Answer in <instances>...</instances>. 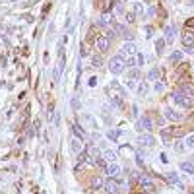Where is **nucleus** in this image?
I'll use <instances>...</instances> for the list:
<instances>
[{"mask_svg":"<svg viewBox=\"0 0 194 194\" xmlns=\"http://www.w3.org/2000/svg\"><path fill=\"white\" fill-rule=\"evenodd\" d=\"M173 99L177 101L179 105H182V107H186V109H190L192 107V103H194V97L192 95H188V93H185L180 87L175 91V95H173Z\"/></svg>","mask_w":194,"mask_h":194,"instance_id":"1","label":"nucleus"},{"mask_svg":"<svg viewBox=\"0 0 194 194\" xmlns=\"http://www.w3.org/2000/svg\"><path fill=\"white\" fill-rule=\"evenodd\" d=\"M124 58L122 56H115V58H111V62H109V70L113 72V74H122L124 72Z\"/></svg>","mask_w":194,"mask_h":194,"instance_id":"2","label":"nucleus"},{"mask_svg":"<svg viewBox=\"0 0 194 194\" xmlns=\"http://www.w3.org/2000/svg\"><path fill=\"white\" fill-rule=\"evenodd\" d=\"M109 45H111V39L107 37V35H101V37H97V51L103 54L107 49H109Z\"/></svg>","mask_w":194,"mask_h":194,"instance_id":"3","label":"nucleus"},{"mask_svg":"<svg viewBox=\"0 0 194 194\" xmlns=\"http://www.w3.org/2000/svg\"><path fill=\"white\" fill-rule=\"evenodd\" d=\"M138 144L144 146V147H150V146L155 144V138H153L152 134H144V136H140V138H138Z\"/></svg>","mask_w":194,"mask_h":194,"instance_id":"4","label":"nucleus"},{"mask_svg":"<svg viewBox=\"0 0 194 194\" xmlns=\"http://www.w3.org/2000/svg\"><path fill=\"white\" fill-rule=\"evenodd\" d=\"M150 128H152V120H150V117H142V119L138 120V130L147 132Z\"/></svg>","mask_w":194,"mask_h":194,"instance_id":"5","label":"nucleus"},{"mask_svg":"<svg viewBox=\"0 0 194 194\" xmlns=\"http://www.w3.org/2000/svg\"><path fill=\"white\" fill-rule=\"evenodd\" d=\"M138 180H140V186H142V190H146V192H150V190H153V182H152L150 179H147L146 175H142V177H140Z\"/></svg>","mask_w":194,"mask_h":194,"instance_id":"6","label":"nucleus"},{"mask_svg":"<svg viewBox=\"0 0 194 194\" xmlns=\"http://www.w3.org/2000/svg\"><path fill=\"white\" fill-rule=\"evenodd\" d=\"M134 53H136V47H134V43H126V45H124V47H122V58H124V56H134Z\"/></svg>","mask_w":194,"mask_h":194,"instance_id":"7","label":"nucleus"},{"mask_svg":"<svg viewBox=\"0 0 194 194\" xmlns=\"http://www.w3.org/2000/svg\"><path fill=\"white\" fill-rule=\"evenodd\" d=\"M107 173H109L111 179H117V177L120 175V167H119L117 163H111V165L107 167Z\"/></svg>","mask_w":194,"mask_h":194,"instance_id":"8","label":"nucleus"},{"mask_svg":"<svg viewBox=\"0 0 194 194\" xmlns=\"http://www.w3.org/2000/svg\"><path fill=\"white\" fill-rule=\"evenodd\" d=\"M117 0H99V8H101V12H109V10L115 6Z\"/></svg>","mask_w":194,"mask_h":194,"instance_id":"9","label":"nucleus"},{"mask_svg":"<svg viewBox=\"0 0 194 194\" xmlns=\"http://www.w3.org/2000/svg\"><path fill=\"white\" fill-rule=\"evenodd\" d=\"M163 33H165V41H167V43H173V41H175V27H173V25H167Z\"/></svg>","mask_w":194,"mask_h":194,"instance_id":"10","label":"nucleus"},{"mask_svg":"<svg viewBox=\"0 0 194 194\" xmlns=\"http://www.w3.org/2000/svg\"><path fill=\"white\" fill-rule=\"evenodd\" d=\"M70 147H72V152H76V153H80L82 152V138H78V136H74V138L70 140Z\"/></svg>","mask_w":194,"mask_h":194,"instance_id":"11","label":"nucleus"},{"mask_svg":"<svg viewBox=\"0 0 194 194\" xmlns=\"http://www.w3.org/2000/svg\"><path fill=\"white\" fill-rule=\"evenodd\" d=\"M182 45H185L186 49L194 47V35H192V33H185V35H182Z\"/></svg>","mask_w":194,"mask_h":194,"instance_id":"12","label":"nucleus"},{"mask_svg":"<svg viewBox=\"0 0 194 194\" xmlns=\"http://www.w3.org/2000/svg\"><path fill=\"white\" fill-rule=\"evenodd\" d=\"M105 188H107L109 192H113V194H115V192H119V182H117L115 179H109V180L105 182Z\"/></svg>","mask_w":194,"mask_h":194,"instance_id":"13","label":"nucleus"},{"mask_svg":"<svg viewBox=\"0 0 194 194\" xmlns=\"http://www.w3.org/2000/svg\"><path fill=\"white\" fill-rule=\"evenodd\" d=\"M165 117H167L169 120H180V115H177L173 109H165Z\"/></svg>","mask_w":194,"mask_h":194,"instance_id":"14","label":"nucleus"},{"mask_svg":"<svg viewBox=\"0 0 194 194\" xmlns=\"http://www.w3.org/2000/svg\"><path fill=\"white\" fill-rule=\"evenodd\" d=\"M180 169H182V171H186V173H194V165H192V163H188V161L180 163Z\"/></svg>","mask_w":194,"mask_h":194,"instance_id":"15","label":"nucleus"},{"mask_svg":"<svg viewBox=\"0 0 194 194\" xmlns=\"http://www.w3.org/2000/svg\"><path fill=\"white\" fill-rule=\"evenodd\" d=\"M167 179H169V182H173V185H179V186H182V182L177 179V175H175V173H169V175H167Z\"/></svg>","mask_w":194,"mask_h":194,"instance_id":"16","label":"nucleus"},{"mask_svg":"<svg viewBox=\"0 0 194 194\" xmlns=\"http://www.w3.org/2000/svg\"><path fill=\"white\" fill-rule=\"evenodd\" d=\"M146 91H147V82H142V84H140V89H138V93L144 97V95H146Z\"/></svg>","mask_w":194,"mask_h":194,"instance_id":"17","label":"nucleus"},{"mask_svg":"<svg viewBox=\"0 0 194 194\" xmlns=\"http://www.w3.org/2000/svg\"><path fill=\"white\" fill-rule=\"evenodd\" d=\"M93 66H95V68H101V53L93 56Z\"/></svg>","mask_w":194,"mask_h":194,"instance_id":"18","label":"nucleus"},{"mask_svg":"<svg viewBox=\"0 0 194 194\" xmlns=\"http://www.w3.org/2000/svg\"><path fill=\"white\" fill-rule=\"evenodd\" d=\"M105 157L109 159V161H111V163H115V161H117V155H115V153H113V152H105Z\"/></svg>","mask_w":194,"mask_h":194,"instance_id":"19","label":"nucleus"},{"mask_svg":"<svg viewBox=\"0 0 194 194\" xmlns=\"http://www.w3.org/2000/svg\"><path fill=\"white\" fill-rule=\"evenodd\" d=\"M159 76V70H157V68H153V70L150 72V74H147V80H155Z\"/></svg>","mask_w":194,"mask_h":194,"instance_id":"20","label":"nucleus"},{"mask_svg":"<svg viewBox=\"0 0 194 194\" xmlns=\"http://www.w3.org/2000/svg\"><path fill=\"white\" fill-rule=\"evenodd\" d=\"M103 185H105V180L101 179V177H95V179H93V186H103Z\"/></svg>","mask_w":194,"mask_h":194,"instance_id":"21","label":"nucleus"},{"mask_svg":"<svg viewBox=\"0 0 194 194\" xmlns=\"http://www.w3.org/2000/svg\"><path fill=\"white\" fill-rule=\"evenodd\" d=\"M155 47H157V54H161V53H163V47H165L163 39H161V41H157V45H155Z\"/></svg>","mask_w":194,"mask_h":194,"instance_id":"22","label":"nucleus"},{"mask_svg":"<svg viewBox=\"0 0 194 194\" xmlns=\"http://www.w3.org/2000/svg\"><path fill=\"white\" fill-rule=\"evenodd\" d=\"M180 58H182L180 53H173V54H171V62H177V60H180Z\"/></svg>","mask_w":194,"mask_h":194,"instance_id":"23","label":"nucleus"},{"mask_svg":"<svg viewBox=\"0 0 194 194\" xmlns=\"http://www.w3.org/2000/svg\"><path fill=\"white\" fill-rule=\"evenodd\" d=\"M132 8H134V14H142V12H144V8H142V4H134Z\"/></svg>","mask_w":194,"mask_h":194,"instance_id":"24","label":"nucleus"},{"mask_svg":"<svg viewBox=\"0 0 194 194\" xmlns=\"http://www.w3.org/2000/svg\"><path fill=\"white\" fill-rule=\"evenodd\" d=\"M182 150H185V146H182V142H177V144H175V152H177V153H180Z\"/></svg>","mask_w":194,"mask_h":194,"instance_id":"25","label":"nucleus"},{"mask_svg":"<svg viewBox=\"0 0 194 194\" xmlns=\"http://www.w3.org/2000/svg\"><path fill=\"white\" fill-rule=\"evenodd\" d=\"M115 10H117V14H122V12H124V8H122L120 2H115Z\"/></svg>","mask_w":194,"mask_h":194,"instance_id":"26","label":"nucleus"},{"mask_svg":"<svg viewBox=\"0 0 194 194\" xmlns=\"http://www.w3.org/2000/svg\"><path fill=\"white\" fill-rule=\"evenodd\" d=\"M74 134L78 136V138H84V134H82V130H80V126H78V124L74 126Z\"/></svg>","mask_w":194,"mask_h":194,"instance_id":"27","label":"nucleus"},{"mask_svg":"<svg viewBox=\"0 0 194 194\" xmlns=\"http://www.w3.org/2000/svg\"><path fill=\"white\" fill-rule=\"evenodd\" d=\"M134 19H136V16L130 12V14H126V21H128V24H134Z\"/></svg>","mask_w":194,"mask_h":194,"instance_id":"28","label":"nucleus"},{"mask_svg":"<svg viewBox=\"0 0 194 194\" xmlns=\"http://www.w3.org/2000/svg\"><path fill=\"white\" fill-rule=\"evenodd\" d=\"M186 146H188V147H194V136H188V138H186Z\"/></svg>","mask_w":194,"mask_h":194,"instance_id":"29","label":"nucleus"},{"mask_svg":"<svg viewBox=\"0 0 194 194\" xmlns=\"http://www.w3.org/2000/svg\"><path fill=\"white\" fill-rule=\"evenodd\" d=\"M87 54H89V51H87V45L84 43V45H82V56H87Z\"/></svg>","mask_w":194,"mask_h":194,"instance_id":"30","label":"nucleus"},{"mask_svg":"<svg viewBox=\"0 0 194 194\" xmlns=\"http://www.w3.org/2000/svg\"><path fill=\"white\" fill-rule=\"evenodd\" d=\"M109 138L111 140H117L119 138V132H109Z\"/></svg>","mask_w":194,"mask_h":194,"instance_id":"31","label":"nucleus"},{"mask_svg":"<svg viewBox=\"0 0 194 194\" xmlns=\"http://www.w3.org/2000/svg\"><path fill=\"white\" fill-rule=\"evenodd\" d=\"M186 27H188V29H190V27H194V18H190V19L186 21Z\"/></svg>","mask_w":194,"mask_h":194,"instance_id":"32","label":"nucleus"}]
</instances>
